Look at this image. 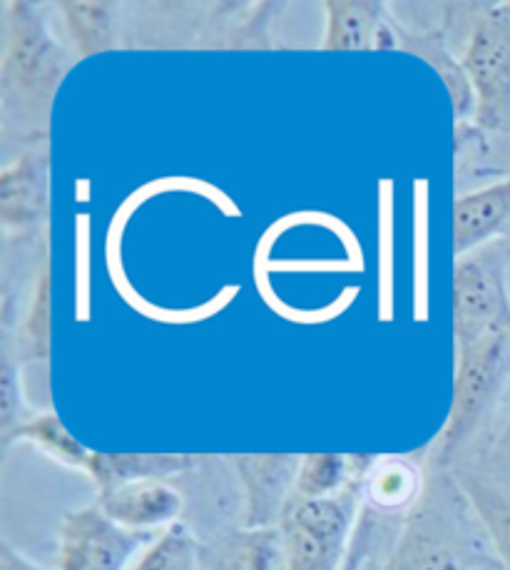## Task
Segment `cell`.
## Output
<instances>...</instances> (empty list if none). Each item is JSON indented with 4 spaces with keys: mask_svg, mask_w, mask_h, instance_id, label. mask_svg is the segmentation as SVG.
<instances>
[{
    "mask_svg": "<svg viewBox=\"0 0 510 570\" xmlns=\"http://www.w3.org/2000/svg\"><path fill=\"white\" fill-rule=\"evenodd\" d=\"M56 6L33 0L3 3V58H0V115L6 142L18 137L20 150L48 140L56 95L72 66L76 50L60 43L52 28Z\"/></svg>",
    "mask_w": 510,
    "mask_h": 570,
    "instance_id": "cell-1",
    "label": "cell"
},
{
    "mask_svg": "<svg viewBox=\"0 0 510 570\" xmlns=\"http://www.w3.org/2000/svg\"><path fill=\"white\" fill-rule=\"evenodd\" d=\"M374 570H501L451 471L429 461L426 489Z\"/></svg>",
    "mask_w": 510,
    "mask_h": 570,
    "instance_id": "cell-2",
    "label": "cell"
},
{
    "mask_svg": "<svg viewBox=\"0 0 510 570\" xmlns=\"http://www.w3.org/2000/svg\"><path fill=\"white\" fill-rule=\"evenodd\" d=\"M455 382L445 426L433 443L431 461L453 471L483 456L498 441V416L510 394V334H486L469 346L455 350Z\"/></svg>",
    "mask_w": 510,
    "mask_h": 570,
    "instance_id": "cell-3",
    "label": "cell"
},
{
    "mask_svg": "<svg viewBox=\"0 0 510 570\" xmlns=\"http://www.w3.org/2000/svg\"><path fill=\"white\" fill-rule=\"evenodd\" d=\"M359 515L361 479L334 499H292L279 523L282 570H342Z\"/></svg>",
    "mask_w": 510,
    "mask_h": 570,
    "instance_id": "cell-4",
    "label": "cell"
},
{
    "mask_svg": "<svg viewBox=\"0 0 510 570\" xmlns=\"http://www.w3.org/2000/svg\"><path fill=\"white\" fill-rule=\"evenodd\" d=\"M461 62L475 98L473 122L510 135V3L471 6Z\"/></svg>",
    "mask_w": 510,
    "mask_h": 570,
    "instance_id": "cell-5",
    "label": "cell"
},
{
    "mask_svg": "<svg viewBox=\"0 0 510 570\" xmlns=\"http://www.w3.org/2000/svg\"><path fill=\"white\" fill-rule=\"evenodd\" d=\"M510 239H496L455 257L453 334L455 350L486 334H510Z\"/></svg>",
    "mask_w": 510,
    "mask_h": 570,
    "instance_id": "cell-6",
    "label": "cell"
},
{
    "mask_svg": "<svg viewBox=\"0 0 510 570\" xmlns=\"http://www.w3.org/2000/svg\"><path fill=\"white\" fill-rule=\"evenodd\" d=\"M155 535L125 528L90 503L62 515L56 570H130Z\"/></svg>",
    "mask_w": 510,
    "mask_h": 570,
    "instance_id": "cell-7",
    "label": "cell"
},
{
    "mask_svg": "<svg viewBox=\"0 0 510 570\" xmlns=\"http://www.w3.org/2000/svg\"><path fill=\"white\" fill-rule=\"evenodd\" d=\"M0 222L6 239H40L50 222V142L18 150L0 173Z\"/></svg>",
    "mask_w": 510,
    "mask_h": 570,
    "instance_id": "cell-8",
    "label": "cell"
},
{
    "mask_svg": "<svg viewBox=\"0 0 510 570\" xmlns=\"http://www.w3.org/2000/svg\"><path fill=\"white\" fill-rule=\"evenodd\" d=\"M244 495V528H279L294 495L300 453H232L227 456Z\"/></svg>",
    "mask_w": 510,
    "mask_h": 570,
    "instance_id": "cell-9",
    "label": "cell"
},
{
    "mask_svg": "<svg viewBox=\"0 0 510 570\" xmlns=\"http://www.w3.org/2000/svg\"><path fill=\"white\" fill-rule=\"evenodd\" d=\"M322 50H399L396 16L381 0H324Z\"/></svg>",
    "mask_w": 510,
    "mask_h": 570,
    "instance_id": "cell-10",
    "label": "cell"
},
{
    "mask_svg": "<svg viewBox=\"0 0 510 570\" xmlns=\"http://www.w3.org/2000/svg\"><path fill=\"white\" fill-rule=\"evenodd\" d=\"M95 503L125 528L140 533H159L183 521L187 509L185 493L173 481L125 483L118 489L98 493Z\"/></svg>",
    "mask_w": 510,
    "mask_h": 570,
    "instance_id": "cell-11",
    "label": "cell"
},
{
    "mask_svg": "<svg viewBox=\"0 0 510 570\" xmlns=\"http://www.w3.org/2000/svg\"><path fill=\"white\" fill-rule=\"evenodd\" d=\"M496 239H510V173L453 203L455 257Z\"/></svg>",
    "mask_w": 510,
    "mask_h": 570,
    "instance_id": "cell-12",
    "label": "cell"
},
{
    "mask_svg": "<svg viewBox=\"0 0 510 570\" xmlns=\"http://www.w3.org/2000/svg\"><path fill=\"white\" fill-rule=\"evenodd\" d=\"M284 3H217L205 13L197 48L222 50H267L274 43L272 26L282 16Z\"/></svg>",
    "mask_w": 510,
    "mask_h": 570,
    "instance_id": "cell-13",
    "label": "cell"
},
{
    "mask_svg": "<svg viewBox=\"0 0 510 570\" xmlns=\"http://www.w3.org/2000/svg\"><path fill=\"white\" fill-rule=\"evenodd\" d=\"M423 489L426 469L409 456H371L361 473V503L393 519H406Z\"/></svg>",
    "mask_w": 510,
    "mask_h": 570,
    "instance_id": "cell-14",
    "label": "cell"
},
{
    "mask_svg": "<svg viewBox=\"0 0 510 570\" xmlns=\"http://www.w3.org/2000/svg\"><path fill=\"white\" fill-rule=\"evenodd\" d=\"M205 456L195 453H110L92 451L88 476L98 493L140 481H173L197 471Z\"/></svg>",
    "mask_w": 510,
    "mask_h": 570,
    "instance_id": "cell-15",
    "label": "cell"
},
{
    "mask_svg": "<svg viewBox=\"0 0 510 570\" xmlns=\"http://www.w3.org/2000/svg\"><path fill=\"white\" fill-rule=\"evenodd\" d=\"M465 499L481 521L501 570H510V485L483 463H469L451 471Z\"/></svg>",
    "mask_w": 510,
    "mask_h": 570,
    "instance_id": "cell-16",
    "label": "cell"
},
{
    "mask_svg": "<svg viewBox=\"0 0 510 570\" xmlns=\"http://www.w3.org/2000/svg\"><path fill=\"white\" fill-rule=\"evenodd\" d=\"M16 326H3L16 344V352L23 366H48L50 364V336H52V282H50V249L48 239L42 242L30 277L28 302L18 314Z\"/></svg>",
    "mask_w": 510,
    "mask_h": 570,
    "instance_id": "cell-17",
    "label": "cell"
},
{
    "mask_svg": "<svg viewBox=\"0 0 510 570\" xmlns=\"http://www.w3.org/2000/svg\"><path fill=\"white\" fill-rule=\"evenodd\" d=\"M58 18L66 26L70 48L78 60H90L112 52L125 43V6L110 0H62L56 3Z\"/></svg>",
    "mask_w": 510,
    "mask_h": 570,
    "instance_id": "cell-18",
    "label": "cell"
},
{
    "mask_svg": "<svg viewBox=\"0 0 510 570\" xmlns=\"http://www.w3.org/2000/svg\"><path fill=\"white\" fill-rule=\"evenodd\" d=\"M396 36H399V50L409 52V56L419 58L439 72L445 90L451 95L455 122H469L475 115V98L471 80L465 76L461 58L451 50V40L445 36L443 28L433 30H411L396 18Z\"/></svg>",
    "mask_w": 510,
    "mask_h": 570,
    "instance_id": "cell-19",
    "label": "cell"
},
{
    "mask_svg": "<svg viewBox=\"0 0 510 570\" xmlns=\"http://www.w3.org/2000/svg\"><path fill=\"white\" fill-rule=\"evenodd\" d=\"M16 443L33 446L42 456L56 461L58 466L88 473L92 451L88 446H82V443L70 434L56 411H36V414L23 421L13 434H8L0 441V449L8 453Z\"/></svg>",
    "mask_w": 510,
    "mask_h": 570,
    "instance_id": "cell-20",
    "label": "cell"
},
{
    "mask_svg": "<svg viewBox=\"0 0 510 570\" xmlns=\"http://www.w3.org/2000/svg\"><path fill=\"white\" fill-rule=\"evenodd\" d=\"M369 459L371 456H349V453H302L292 499H334L361 479Z\"/></svg>",
    "mask_w": 510,
    "mask_h": 570,
    "instance_id": "cell-21",
    "label": "cell"
},
{
    "mask_svg": "<svg viewBox=\"0 0 510 570\" xmlns=\"http://www.w3.org/2000/svg\"><path fill=\"white\" fill-rule=\"evenodd\" d=\"M130 570H205V546L185 521L159 531Z\"/></svg>",
    "mask_w": 510,
    "mask_h": 570,
    "instance_id": "cell-22",
    "label": "cell"
},
{
    "mask_svg": "<svg viewBox=\"0 0 510 570\" xmlns=\"http://www.w3.org/2000/svg\"><path fill=\"white\" fill-rule=\"evenodd\" d=\"M26 366L20 362L10 334L3 332L0 344V441L36 414L26 396Z\"/></svg>",
    "mask_w": 510,
    "mask_h": 570,
    "instance_id": "cell-23",
    "label": "cell"
},
{
    "mask_svg": "<svg viewBox=\"0 0 510 570\" xmlns=\"http://www.w3.org/2000/svg\"><path fill=\"white\" fill-rule=\"evenodd\" d=\"M0 570H48L38 563L30 561V558L10 543V538L0 541Z\"/></svg>",
    "mask_w": 510,
    "mask_h": 570,
    "instance_id": "cell-24",
    "label": "cell"
},
{
    "mask_svg": "<svg viewBox=\"0 0 510 570\" xmlns=\"http://www.w3.org/2000/svg\"><path fill=\"white\" fill-rule=\"evenodd\" d=\"M488 461H491L493 466L510 469V411H508V419H506V424L501 429V436H498Z\"/></svg>",
    "mask_w": 510,
    "mask_h": 570,
    "instance_id": "cell-25",
    "label": "cell"
}]
</instances>
